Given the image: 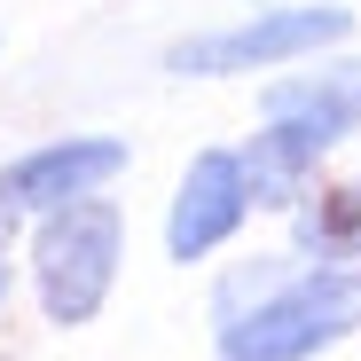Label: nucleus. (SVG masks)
I'll use <instances>...</instances> for the list:
<instances>
[{
	"instance_id": "f257e3e1",
	"label": "nucleus",
	"mask_w": 361,
	"mask_h": 361,
	"mask_svg": "<svg viewBox=\"0 0 361 361\" xmlns=\"http://www.w3.org/2000/svg\"><path fill=\"white\" fill-rule=\"evenodd\" d=\"M353 330H361V275L314 267V275H290V283L259 290L244 314H228L220 353L228 361H314Z\"/></svg>"
},
{
	"instance_id": "f03ea898",
	"label": "nucleus",
	"mask_w": 361,
	"mask_h": 361,
	"mask_svg": "<svg viewBox=\"0 0 361 361\" xmlns=\"http://www.w3.org/2000/svg\"><path fill=\"white\" fill-rule=\"evenodd\" d=\"M118 259H126V228H118V204L110 197L55 204L47 228H39V252H32L47 322H63V330L94 322L102 298H110V283H118Z\"/></svg>"
},
{
	"instance_id": "7ed1b4c3",
	"label": "nucleus",
	"mask_w": 361,
	"mask_h": 361,
	"mask_svg": "<svg viewBox=\"0 0 361 361\" xmlns=\"http://www.w3.org/2000/svg\"><path fill=\"white\" fill-rule=\"evenodd\" d=\"M353 32L345 8H267V16H244V24H220V32H197L165 47V71L173 79H228V71H275V63H298L314 47H338Z\"/></svg>"
},
{
	"instance_id": "20e7f679",
	"label": "nucleus",
	"mask_w": 361,
	"mask_h": 361,
	"mask_svg": "<svg viewBox=\"0 0 361 361\" xmlns=\"http://www.w3.org/2000/svg\"><path fill=\"white\" fill-rule=\"evenodd\" d=\"M126 173V142H102V134H71V142H47V149H24L8 173H0V204L16 220L24 212H55L71 197H94L102 180Z\"/></svg>"
},
{
	"instance_id": "39448f33",
	"label": "nucleus",
	"mask_w": 361,
	"mask_h": 361,
	"mask_svg": "<svg viewBox=\"0 0 361 361\" xmlns=\"http://www.w3.org/2000/svg\"><path fill=\"white\" fill-rule=\"evenodd\" d=\"M252 212V189H244V157H228V149H204L189 173H180V189H173V220H165V252L173 259H204L220 252L235 228H244Z\"/></svg>"
},
{
	"instance_id": "423d86ee",
	"label": "nucleus",
	"mask_w": 361,
	"mask_h": 361,
	"mask_svg": "<svg viewBox=\"0 0 361 361\" xmlns=\"http://www.w3.org/2000/svg\"><path fill=\"white\" fill-rule=\"evenodd\" d=\"M275 126H298L314 149H330V142H345L353 126H361V63H322V71H290V79H275L267 87V102H259Z\"/></svg>"
},
{
	"instance_id": "0eeeda50",
	"label": "nucleus",
	"mask_w": 361,
	"mask_h": 361,
	"mask_svg": "<svg viewBox=\"0 0 361 361\" xmlns=\"http://www.w3.org/2000/svg\"><path fill=\"white\" fill-rule=\"evenodd\" d=\"M314 142L298 134V126H275L267 118V134H252V149H244V189H252V204H275V212H290L298 197H307V180H314Z\"/></svg>"
},
{
	"instance_id": "6e6552de",
	"label": "nucleus",
	"mask_w": 361,
	"mask_h": 361,
	"mask_svg": "<svg viewBox=\"0 0 361 361\" xmlns=\"http://www.w3.org/2000/svg\"><path fill=\"white\" fill-rule=\"evenodd\" d=\"M298 244L314 259H361V180L298 212Z\"/></svg>"
},
{
	"instance_id": "1a4fd4ad",
	"label": "nucleus",
	"mask_w": 361,
	"mask_h": 361,
	"mask_svg": "<svg viewBox=\"0 0 361 361\" xmlns=\"http://www.w3.org/2000/svg\"><path fill=\"white\" fill-rule=\"evenodd\" d=\"M8 228H16V212H8V204H0V252H8Z\"/></svg>"
},
{
	"instance_id": "9d476101",
	"label": "nucleus",
	"mask_w": 361,
	"mask_h": 361,
	"mask_svg": "<svg viewBox=\"0 0 361 361\" xmlns=\"http://www.w3.org/2000/svg\"><path fill=\"white\" fill-rule=\"evenodd\" d=\"M0 298H8V259H0Z\"/></svg>"
}]
</instances>
